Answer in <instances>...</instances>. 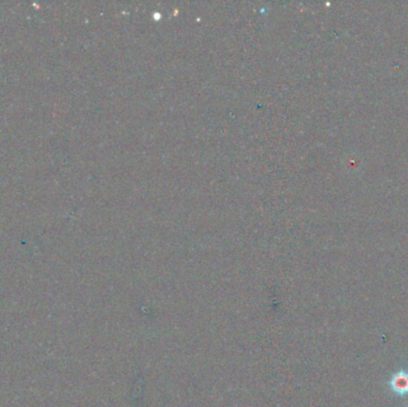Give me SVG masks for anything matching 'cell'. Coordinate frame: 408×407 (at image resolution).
Segmentation results:
<instances>
[{
  "label": "cell",
  "instance_id": "6da1fadb",
  "mask_svg": "<svg viewBox=\"0 0 408 407\" xmlns=\"http://www.w3.org/2000/svg\"><path fill=\"white\" fill-rule=\"evenodd\" d=\"M393 388L395 389L397 393L408 392V376H402V375H399V376L394 378Z\"/></svg>",
  "mask_w": 408,
  "mask_h": 407
}]
</instances>
